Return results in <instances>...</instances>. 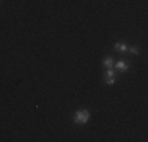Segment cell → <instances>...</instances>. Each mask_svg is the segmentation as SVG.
Here are the masks:
<instances>
[{
    "instance_id": "6da1fadb",
    "label": "cell",
    "mask_w": 148,
    "mask_h": 142,
    "mask_svg": "<svg viewBox=\"0 0 148 142\" xmlns=\"http://www.w3.org/2000/svg\"><path fill=\"white\" fill-rule=\"evenodd\" d=\"M88 120H90V112L87 109H79L74 114V123H77V125H85Z\"/></svg>"
},
{
    "instance_id": "7a4b0ae2",
    "label": "cell",
    "mask_w": 148,
    "mask_h": 142,
    "mask_svg": "<svg viewBox=\"0 0 148 142\" xmlns=\"http://www.w3.org/2000/svg\"><path fill=\"white\" fill-rule=\"evenodd\" d=\"M114 66L117 68V71H120V73H125V71H128V70H129L128 62H125V60H118L117 63H114Z\"/></svg>"
},
{
    "instance_id": "3957f363",
    "label": "cell",
    "mask_w": 148,
    "mask_h": 142,
    "mask_svg": "<svg viewBox=\"0 0 148 142\" xmlns=\"http://www.w3.org/2000/svg\"><path fill=\"white\" fill-rule=\"evenodd\" d=\"M114 59H112V57H106L104 59V62H103V65H104V68L107 70V68H114Z\"/></svg>"
},
{
    "instance_id": "277c9868",
    "label": "cell",
    "mask_w": 148,
    "mask_h": 142,
    "mask_svg": "<svg viewBox=\"0 0 148 142\" xmlns=\"http://www.w3.org/2000/svg\"><path fill=\"white\" fill-rule=\"evenodd\" d=\"M115 51H118V52H128V46H126L125 43H117V44H115Z\"/></svg>"
},
{
    "instance_id": "5b68a950",
    "label": "cell",
    "mask_w": 148,
    "mask_h": 142,
    "mask_svg": "<svg viewBox=\"0 0 148 142\" xmlns=\"http://www.w3.org/2000/svg\"><path fill=\"white\" fill-rule=\"evenodd\" d=\"M128 52H131L132 55H139L140 54V49L137 48V46H131V48H128Z\"/></svg>"
},
{
    "instance_id": "8992f818",
    "label": "cell",
    "mask_w": 148,
    "mask_h": 142,
    "mask_svg": "<svg viewBox=\"0 0 148 142\" xmlns=\"http://www.w3.org/2000/svg\"><path fill=\"white\" fill-rule=\"evenodd\" d=\"M106 77H115L114 68H107V70H106Z\"/></svg>"
},
{
    "instance_id": "52a82bcc",
    "label": "cell",
    "mask_w": 148,
    "mask_h": 142,
    "mask_svg": "<svg viewBox=\"0 0 148 142\" xmlns=\"http://www.w3.org/2000/svg\"><path fill=\"white\" fill-rule=\"evenodd\" d=\"M117 82V77H106V84L107 85H114Z\"/></svg>"
}]
</instances>
